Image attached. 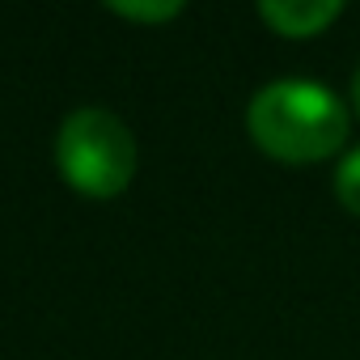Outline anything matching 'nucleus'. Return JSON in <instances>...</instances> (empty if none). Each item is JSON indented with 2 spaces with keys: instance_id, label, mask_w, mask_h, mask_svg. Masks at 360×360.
<instances>
[{
  "instance_id": "nucleus-1",
  "label": "nucleus",
  "mask_w": 360,
  "mask_h": 360,
  "mask_svg": "<svg viewBox=\"0 0 360 360\" xmlns=\"http://www.w3.org/2000/svg\"><path fill=\"white\" fill-rule=\"evenodd\" d=\"M246 127L263 153H271L276 161L301 165L343 148L347 110L318 81H271L250 98Z\"/></svg>"
},
{
  "instance_id": "nucleus-2",
  "label": "nucleus",
  "mask_w": 360,
  "mask_h": 360,
  "mask_svg": "<svg viewBox=\"0 0 360 360\" xmlns=\"http://www.w3.org/2000/svg\"><path fill=\"white\" fill-rule=\"evenodd\" d=\"M56 165L81 195L110 200L136 174V140L115 110L81 106L60 123Z\"/></svg>"
},
{
  "instance_id": "nucleus-3",
  "label": "nucleus",
  "mask_w": 360,
  "mask_h": 360,
  "mask_svg": "<svg viewBox=\"0 0 360 360\" xmlns=\"http://www.w3.org/2000/svg\"><path fill=\"white\" fill-rule=\"evenodd\" d=\"M343 13L339 0H263L259 18L284 39H314Z\"/></svg>"
},
{
  "instance_id": "nucleus-4",
  "label": "nucleus",
  "mask_w": 360,
  "mask_h": 360,
  "mask_svg": "<svg viewBox=\"0 0 360 360\" xmlns=\"http://www.w3.org/2000/svg\"><path fill=\"white\" fill-rule=\"evenodd\" d=\"M110 13L131 18V22H165L183 13V5L178 0H110Z\"/></svg>"
},
{
  "instance_id": "nucleus-5",
  "label": "nucleus",
  "mask_w": 360,
  "mask_h": 360,
  "mask_svg": "<svg viewBox=\"0 0 360 360\" xmlns=\"http://www.w3.org/2000/svg\"><path fill=\"white\" fill-rule=\"evenodd\" d=\"M335 195H339V204L347 208V212H356L360 217V144L339 161V169H335Z\"/></svg>"
},
{
  "instance_id": "nucleus-6",
  "label": "nucleus",
  "mask_w": 360,
  "mask_h": 360,
  "mask_svg": "<svg viewBox=\"0 0 360 360\" xmlns=\"http://www.w3.org/2000/svg\"><path fill=\"white\" fill-rule=\"evenodd\" d=\"M352 98H356V110H360V68H356V81H352Z\"/></svg>"
}]
</instances>
